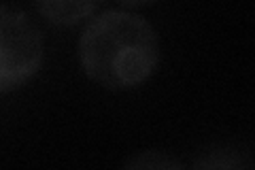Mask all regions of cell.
Here are the masks:
<instances>
[{
	"instance_id": "7a4b0ae2",
	"label": "cell",
	"mask_w": 255,
	"mask_h": 170,
	"mask_svg": "<svg viewBox=\"0 0 255 170\" xmlns=\"http://www.w3.org/2000/svg\"><path fill=\"white\" fill-rule=\"evenodd\" d=\"M43 38L19 6H0V92L6 94L28 81L41 66Z\"/></svg>"
},
{
	"instance_id": "3957f363",
	"label": "cell",
	"mask_w": 255,
	"mask_h": 170,
	"mask_svg": "<svg viewBox=\"0 0 255 170\" xmlns=\"http://www.w3.org/2000/svg\"><path fill=\"white\" fill-rule=\"evenodd\" d=\"M38 11L53 23L60 26H73L96 11V2H83V0H45L38 2Z\"/></svg>"
},
{
	"instance_id": "6da1fadb",
	"label": "cell",
	"mask_w": 255,
	"mask_h": 170,
	"mask_svg": "<svg viewBox=\"0 0 255 170\" xmlns=\"http://www.w3.org/2000/svg\"><path fill=\"white\" fill-rule=\"evenodd\" d=\"M81 70L107 90H130L153 75L159 60L157 32L140 15L105 11L79 36Z\"/></svg>"
},
{
	"instance_id": "5b68a950",
	"label": "cell",
	"mask_w": 255,
	"mask_h": 170,
	"mask_svg": "<svg viewBox=\"0 0 255 170\" xmlns=\"http://www.w3.org/2000/svg\"><path fill=\"white\" fill-rule=\"evenodd\" d=\"M194 170H249L243 156H238L234 151L217 149L213 153H202L196 160Z\"/></svg>"
},
{
	"instance_id": "277c9868",
	"label": "cell",
	"mask_w": 255,
	"mask_h": 170,
	"mask_svg": "<svg viewBox=\"0 0 255 170\" xmlns=\"http://www.w3.org/2000/svg\"><path fill=\"white\" fill-rule=\"evenodd\" d=\"M119 170H185L181 162L166 151L145 149L138 153H132Z\"/></svg>"
}]
</instances>
